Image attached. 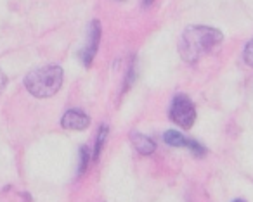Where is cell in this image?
<instances>
[{"label": "cell", "instance_id": "1", "mask_svg": "<svg viewBox=\"0 0 253 202\" xmlns=\"http://www.w3.org/2000/svg\"><path fill=\"white\" fill-rule=\"evenodd\" d=\"M224 35L211 26H189L182 33L179 52L186 63H196L201 56L211 54L222 45Z\"/></svg>", "mask_w": 253, "mask_h": 202}, {"label": "cell", "instance_id": "2", "mask_svg": "<svg viewBox=\"0 0 253 202\" xmlns=\"http://www.w3.org/2000/svg\"><path fill=\"white\" fill-rule=\"evenodd\" d=\"M63 85V69L61 66H43L33 69L25 78V87L32 95L39 99H49L59 92Z\"/></svg>", "mask_w": 253, "mask_h": 202}, {"label": "cell", "instance_id": "3", "mask_svg": "<svg viewBox=\"0 0 253 202\" xmlns=\"http://www.w3.org/2000/svg\"><path fill=\"white\" fill-rule=\"evenodd\" d=\"M170 118L180 128L189 130L196 121V107H194L193 101L184 94L175 95L172 105H170Z\"/></svg>", "mask_w": 253, "mask_h": 202}, {"label": "cell", "instance_id": "4", "mask_svg": "<svg viewBox=\"0 0 253 202\" xmlns=\"http://www.w3.org/2000/svg\"><path fill=\"white\" fill-rule=\"evenodd\" d=\"M163 138H165V142L172 147H186V149H189L196 157H203L205 154H207V149H205L201 143H198L196 140H193V138H187V136H184L182 133L175 132V130L165 132Z\"/></svg>", "mask_w": 253, "mask_h": 202}, {"label": "cell", "instance_id": "5", "mask_svg": "<svg viewBox=\"0 0 253 202\" xmlns=\"http://www.w3.org/2000/svg\"><path fill=\"white\" fill-rule=\"evenodd\" d=\"M99 40H101V25H99V21H92L90 30H88L87 45H85V49L82 50V54H80V59L84 61V66L88 67L92 64L95 54H97Z\"/></svg>", "mask_w": 253, "mask_h": 202}, {"label": "cell", "instance_id": "6", "mask_svg": "<svg viewBox=\"0 0 253 202\" xmlns=\"http://www.w3.org/2000/svg\"><path fill=\"white\" fill-rule=\"evenodd\" d=\"M61 125L66 130H75V132H78V130L88 128L90 118H88L84 111H80V109H70V111H66V114L61 118Z\"/></svg>", "mask_w": 253, "mask_h": 202}, {"label": "cell", "instance_id": "7", "mask_svg": "<svg viewBox=\"0 0 253 202\" xmlns=\"http://www.w3.org/2000/svg\"><path fill=\"white\" fill-rule=\"evenodd\" d=\"M130 140H132L134 149L137 150L139 154H142V156H149V154H153L156 150V143L153 142V138L142 135V133H132Z\"/></svg>", "mask_w": 253, "mask_h": 202}, {"label": "cell", "instance_id": "8", "mask_svg": "<svg viewBox=\"0 0 253 202\" xmlns=\"http://www.w3.org/2000/svg\"><path fill=\"white\" fill-rule=\"evenodd\" d=\"M108 125H102L99 128V133H97V140H95V147H94V159H97L102 152V147L106 143V138H108Z\"/></svg>", "mask_w": 253, "mask_h": 202}, {"label": "cell", "instance_id": "9", "mask_svg": "<svg viewBox=\"0 0 253 202\" xmlns=\"http://www.w3.org/2000/svg\"><path fill=\"white\" fill-rule=\"evenodd\" d=\"M88 159H90V154H88L87 147H82L80 149V161H78V174H84L87 169Z\"/></svg>", "mask_w": 253, "mask_h": 202}, {"label": "cell", "instance_id": "10", "mask_svg": "<svg viewBox=\"0 0 253 202\" xmlns=\"http://www.w3.org/2000/svg\"><path fill=\"white\" fill-rule=\"evenodd\" d=\"M243 57H245V63L248 64V66H253V38L246 43L245 52H243Z\"/></svg>", "mask_w": 253, "mask_h": 202}, {"label": "cell", "instance_id": "11", "mask_svg": "<svg viewBox=\"0 0 253 202\" xmlns=\"http://www.w3.org/2000/svg\"><path fill=\"white\" fill-rule=\"evenodd\" d=\"M5 83H7V78H5V74L0 71V94L4 92V88H5Z\"/></svg>", "mask_w": 253, "mask_h": 202}, {"label": "cell", "instance_id": "12", "mask_svg": "<svg viewBox=\"0 0 253 202\" xmlns=\"http://www.w3.org/2000/svg\"><path fill=\"white\" fill-rule=\"evenodd\" d=\"M232 202H246V201H243V199H236V201H232Z\"/></svg>", "mask_w": 253, "mask_h": 202}, {"label": "cell", "instance_id": "13", "mask_svg": "<svg viewBox=\"0 0 253 202\" xmlns=\"http://www.w3.org/2000/svg\"><path fill=\"white\" fill-rule=\"evenodd\" d=\"M144 2H146L148 5H149V4H153V0H144Z\"/></svg>", "mask_w": 253, "mask_h": 202}]
</instances>
